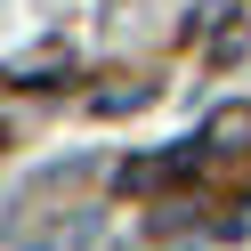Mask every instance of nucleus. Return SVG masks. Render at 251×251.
<instances>
[{
	"mask_svg": "<svg viewBox=\"0 0 251 251\" xmlns=\"http://www.w3.org/2000/svg\"><path fill=\"white\" fill-rule=\"evenodd\" d=\"M235 138H251V114H219V122H211V146H219V154H235Z\"/></svg>",
	"mask_w": 251,
	"mask_h": 251,
	"instance_id": "nucleus-1",
	"label": "nucleus"
}]
</instances>
